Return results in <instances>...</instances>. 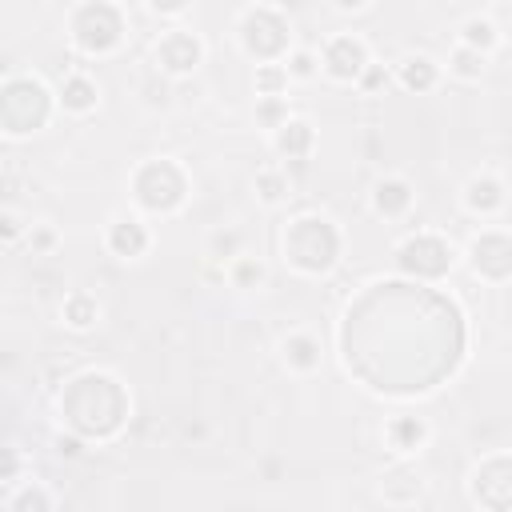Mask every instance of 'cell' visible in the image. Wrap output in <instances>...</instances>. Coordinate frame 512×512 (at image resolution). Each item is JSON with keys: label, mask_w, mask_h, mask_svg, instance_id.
<instances>
[{"label": "cell", "mask_w": 512, "mask_h": 512, "mask_svg": "<svg viewBox=\"0 0 512 512\" xmlns=\"http://www.w3.org/2000/svg\"><path fill=\"white\" fill-rule=\"evenodd\" d=\"M56 96H60V108L72 112V116H88L100 104V88H96V80L88 72H68L60 80V92Z\"/></svg>", "instance_id": "2e32d148"}, {"label": "cell", "mask_w": 512, "mask_h": 512, "mask_svg": "<svg viewBox=\"0 0 512 512\" xmlns=\"http://www.w3.org/2000/svg\"><path fill=\"white\" fill-rule=\"evenodd\" d=\"M504 204H508V192H504L500 176L480 172V176H472V180L464 184V208H468L472 216H496Z\"/></svg>", "instance_id": "4fadbf2b"}, {"label": "cell", "mask_w": 512, "mask_h": 512, "mask_svg": "<svg viewBox=\"0 0 512 512\" xmlns=\"http://www.w3.org/2000/svg\"><path fill=\"white\" fill-rule=\"evenodd\" d=\"M16 464H20V456H16V448H8V460H4V480H12V476H16Z\"/></svg>", "instance_id": "e575fe53"}, {"label": "cell", "mask_w": 512, "mask_h": 512, "mask_svg": "<svg viewBox=\"0 0 512 512\" xmlns=\"http://www.w3.org/2000/svg\"><path fill=\"white\" fill-rule=\"evenodd\" d=\"M256 120H260V128H268V132H276V128H284L292 116H288V100L284 96H272V100H256Z\"/></svg>", "instance_id": "83f0119b"}, {"label": "cell", "mask_w": 512, "mask_h": 512, "mask_svg": "<svg viewBox=\"0 0 512 512\" xmlns=\"http://www.w3.org/2000/svg\"><path fill=\"white\" fill-rule=\"evenodd\" d=\"M360 8H368V4H360V0H352V4L340 0V4H336V12H360Z\"/></svg>", "instance_id": "d590c367"}, {"label": "cell", "mask_w": 512, "mask_h": 512, "mask_svg": "<svg viewBox=\"0 0 512 512\" xmlns=\"http://www.w3.org/2000/svg\"><path fill=\"white\" fill-rule=\"evenodd\" d=\"M28 244H32V252H52L56 248V232L48 224H32L28 228Z\"/></svg>", "instance_id": "f546056e"}, {"label": "cell", "mask_w": 512, "mask_h": 512, "mask_svg": "<svg viewBox=\"0 0 512 512\" xmlns=\"http://www.w3.org/2000/svg\"><path fill=\"white\" fill-rule=\"evenodd\" d=\"M132 200L152 216H172L188 200V172L168 156L144 160L132 172Z\"/></svg>", "instance_id": "7a4b0ae2"}, {"label": "cell", "mask_w": 512, "mask_h": 512, "mask_svg": "<svg viewBox=\"0 0 512 512\" xmlns=\"http://www.w3.org/2000/svg\"><path fill=\"white\" fill-rule=\"evenodd\" d=\"M288 40H292V28L284 20L280 8L272 4H252L240 12V44L252 60L260 64H284L288 60Z\"/></svg>", "instance_id": "277c9868"}, {"label": "cell", "mask_w": 512, "mask_h": 512, "mask_svg": "<svg viewBox=\"0 0 512 512\" xmlns=\"http://www.w3.org/2000/svg\"><path fill=\"white\" fill-rule=\"evenodd\" d=\"M0 224H4L0 232H4V240H8V244H12V240L24 232V224H20V216H16V212H4V216H0Z\"/></svg>", "instance_id": "d6a6232c"}, {"label": "cell", "mask_w": 512, "mask_h": 512, "mask_svg": "<svg viewBox=\"0 0 512 512\" xmlns=\"http://www.w3.org/2000/svg\"><path fill=\"white\" fill-rule=\"evenodd\" d=\"M380 496H384V504H392V508H408V504H416V500L424 496V480H420L416 472L400 468V472H392V476L380 480Z\"/></svg>", "instance_id": "ffe728a7"}, {"label": "cell", "mask_w": 512, "mask_h": 512, "mask_svg": "<svg viewBox=\"0 0 512 512\" xmlns=\"http://www.w3.org/2000/svg\"><path fill=\"white\" fill-rule=\"evenodd\" d=\"M8 512H52V492H48L40 480H28V484L12 488Z\"/></svg>", "instance_id": "7402d4cb"}, {"label": "cell", "mask_w": 512, "mask_h": 512, "mask_svg": "<svg viewBox=\"0 0 512 512\" xmlns=\"http://www.w3.org/2000/svg\"><path fill=\"white\" fill-rule=\"evenodd\" d=\"M104 244L116 260H140L148 248H152V232L140 216H116L104 232Z\"/></svg>", "instance_id": "8fae6325"}, {"label": "cell", "mask_w": 512, "mask_h": 512, "mask_svg": "<svg viewBox=\"0 0 512 512\" xmlns=\"http://www.w3.org/2000/svg\"><path fill=\"white\" fill-rule=\"evenodd\" d=\"M468 492L488 512H512V456H488L472 468Z\"/></svg>", "instance_id": "52a82bcc"}, {"label": "cell", "mask_w": 512, "mask_h": 512, "mask_svg": "<svg viewBox=\"0 0 512 512\" xmlns=\"http://www.w3.org/2000/svg\"><path fill=\"white\" fill-rule=\"evenodd\" d=\"M288 68L284 64H256V100H272L288 92Z\"/></svg>", "instance_id": "d4e9b609"}, {"label": "cell", "mask_w": 512, "mask_h": 512, "mask_svg": "<svg viewBox=\"0 0 512 512\" xmlns=\"http://www.w3.org/2000/svg\"><path fill=\"white\" fill-rule=\"evenodd\" d=\"M412 200H416V192H412V184H408L404 176H380V180L372 184V208H376V216H384V220L408 216V212H412Z\"/></svg>", "instance_id": "7c38bea8"}, {"label": "cell", "mask_w": 512, "mask_h": 512, "mask_svg": "<svg viewBox=\"0 0 512 512\" xmlns=\"http://www.w3.org/2000/svg\"><path fill=\"white\" fill-rule=\"evenodd\" d=\"M224 276H228V284L232 288H260L264 280H268V268H264V260H256V256H240V260H232L228 268H224Z\"/></svg>", "instance_id": "603a6c76"}, {"label": "cell", "mask_w": 512, "mask_h": 512, "mask_svg": "<svg viewBox=\"0 0 512 512\" xmlns=\"http://www.w3.org/2000/svg\"><path fill=\"white\" fill-rule=\"evenodd\" d=\"M368 44L356 36V32H336L328 44H324V52H320V68L332 76V80H340V84H360V76L368 72Z\"/></svg>", "instance_id": "ba28073f"}, {"label": "cell", "mask_w": 512, "mask_h": 512, "mask_svg": "<svg viewBox=\"0 0 512 512\" xmlns=\"http://www.w3.org/2000/svg\"><path fill=\"white\" fill-rule=\"evenodd\" d=\"M272 148H276V156H284V160H308L312 148H316V128H312L308 120L292 116L284 128L272 132Z\"/></svg>", "instance_id": "e0dca14e"}, {"label": "cell", "mask_w": 512, "mask_h": 512, "mask_svg": "<svg viewBox=\"0 0 512 512\" xmlns=\"http://www.w3.org/2000/svg\"><path fill=\"white\" fill-rule=\"evenodd\" d=\"M284 260L304 276H324L340 260V228L328 216H296L284 228Z\"/></svg>", "instance_id": "6da1fadb"}, {"label": "cell", "mask_w": 512, "mask_h": 512, "mask_svg": "<svg viewBox=\"0 0 512 512\" xmlns=\"http://www.w3.org/2000/svg\"><path fill=\"white\" fill-rule=\"evenodd\" d=\"M240 244H244V236L236 232V228H216L212 236H208V260H220V264H232V260H240L244 252H240Z\"/></svg>", "instance_id": "484cf974"}, {"label": "cell", "mask_w": 512, "mask_h": 512, "mask_svg": "<svg viewBox=\"0 0 512 512\" xmlns=\"http://www.w3.org/2000/svg\"><path fill=\"white\" fill-rule=\"evenodd\" d=\"M396 268L416 280H440L452 268V244L436 232H416L396 248Z\"/></svg>", "instance_id": "8992f818"}, {"label": "cell", "mask_w": 512, "mask_h": 512, "mask_svg": "<svg viewBox=\"0 0 512 512\" xmlns=\"http://www.w3.org/2000/svg\"><path fill=\"white\" fill-rule=\"evenodd\" d=\"M484 68H488V56H480V52H472V48H464V44H456V48L448 52V72H452L456 80H480Z\"/></svg>", "instance_id": "cb8c5ba5"}, {"label": "cell", "mask_w": 512, "mask_h": 512, "mask_svg": "<svg viewBox=\"0 0 512 512\" xmlns=\"http://www.w3.org/2000/svg\"><path fill=\"white\" fill-rule=\"evenodd\" d=\"M428 420L424 416H408V412H400V416H392L388 424H384V444L392 448V452H420L424 444H428Z\"/></svg>", "instance_id": "9a60e30c"}, {"label": "cell", "mask_w": 512, "mask_h": 512, "mask_svg": "<svg viewBox=\"0 0 512 512\" xmlns=\"http://www.w3.org/2000/svg\"><path fill=\"white\" fill-rule=\"evenodd\" d=\"M200 60H204V44H200L196 32L168 28V32L160 36V44H156V64H160L164 72H172V76H188V72H196Z\"/></svg>", "instance_id": "30bf717a"}, {"label": "cell", "mask_w": 512, "mask_h": 512, "mask_svg": "<svg viewBox=\"0 0 512 512\" xmlns=\"http://www.w3.org/2000/svg\"><path fill=\"white\" fill-rule=\"evenodd\" d=\"M148 8H152L156 16H180V12H188V4H184V0H180V4H160V0H152Z\"/></svg>", "instance_id": "836d02e7"}, {"label": "cell", "mask_w": 512, "mask_h": 512, "mask_svg": "<svg viewBox=\"0 0 512 512\" xmlns=\"http://www.w3.org/2000/svg\"><path fill=\"white\" fill-rule=\"evenodd\" d=\"M280 356H284V364L292 368V372H300V376H308V372H316L320 368V336L316 332H308V328H296V332H288L284 340H280Z\"/></svg>", "instance_id": "5bb4252c"}, {"label": "cell", "mask_w": 512, "mask_h": 512, "mask_svg": "<svg viewBox=\"0 0 512 512\" xmlns=\"http://www.w3.org/2000/svg\"><path fill=\"white\" fill-rule=\"evenodd\" d=\"M80 440H84V436H76V432H72V436H56V452H60V456H80V452H84Z\"/></svg>", "instance_id": "1f68e13d"}, {"label": "cell", "mask_w": 512, "mask_h": 512, "mask_svg": "<svg viewBox=\"0 0 512 512\" xmlns=\"http://www.w3.org/2000/svg\"><path fill=\"white\" fill-rule=\"evenodd\" d=\"M384 80H388V72H384V64H368V72L360 76V88H364V92H376V88H380Z\"/></svg>", "instance_id": "4dcf8cb0"}, {"label": "cell", "mask_w": 512, "mask_h": 512, "mask_svg": "<svg viewBox=\"0 0 512 512\" xmlns=\"http://www.w3.org/2000/svg\"><path fill=\"white\" fill-rule=\"evenodd\" d=\"M396 80L408 88V92H432L436 84H440V64L432 60V56H424V52H412V56H404L400 64H396Z\"/></svg>", "instance_id": "ac0fdd59"}, {"label": "cell", "mask_w": 512, "mask_h": 512, "mask_svg": "<svg viewBox=\"0 0 512 512\" xmlns=\"http://www.w3.org/2000/svg\"><path fill=\"white\" fill-rule=\"evenodd\" d=\"M284 68H288V76H292V80H312V76H316V68H320V60H316L312 52L296 48V52H288Z\"/></svg>", "instance_id": "f1b7e54d"}, {"label": "cell", "mask_w": 512, "mask_h": 512, "mask_svg": "<svg viewBox=\"0 0 512 512\" xmlns=\"http://www.w3.org/2000/svg\"><path fill=\"white\" fill-rule=\"evenodd\" d=\"M68 32L84 56H108L124 40V12L116 4H104V0L76 4L68 16Z\"/></svg>", "instance_id": "3957f363"}, {"label": "cell", "mask_w": 512, "mask_h": 512, "mask_svg": "<svg viewBox=\"0 0 512 512\" xmlns=\"http://www.w3.org/2000/svg\"><path fill=\"white\" fill-rule=\"evenodd\" d=\"M60 320H64L72 332H88V328L100 320V300H96L92 292L76 288V292L64 296V304H60Z\"/></svg>", "instance_id": "d6986e66"}, {"label": "cell", "mask_w": 512, "mask_h": 512, "mask_svg": "<svg viewBox=\"0 0 512 512\" xmlns=\"http://www.w3.org/2000/svg\"><path fill=\"white\" fill-rule=\"evenodd\" d=\"M0 108H4V132L8 136H28V132H40L48 124L52 96H48L44 80H36V76H8Z\"/></svg>", "instance_id": "5b68a950"}, {"label": "cell", "mask_w": 512, "mask_h": 512, "mask_svg": "<svg viewBox=\"0 0 512 512\" xmlns=\"http://www.w3.org/2000/svg\"><path fill=\"white\" fill-rule=\"evenodd\" d=\"M460 44L472 48V52H480V56L496 52V48H500V28H496V20H492V16H468V20L460 24Z\"/></svg>", "instance_id": "44dd1931"}, {"label": "cell", "mask_w": 512, "mask_h": 512, "mask_svg": "<svg viewBox=\"0 0 512 512\" xmlns=\"http://www.w3.org/2000/svg\"><path fill=\"white\" fill-rule=\"evenodd\" d=\"M468 264H472V272L484 276V280H496V284L508 280V276H512V236L500 232V228L476 232L472 244H468Z\"/></svg>", "instance_id": "9c48e42d"}, {"label": "cell", "mask_w": 512, "mask_h": 512, "mask_svg": "<svg viewBox=\"0 0 512 512\" xmlns=\"http://www.w3.org/2000/svg\"><path fill=\"white\" fill-rule=\"evenodd\" d=\"M256 196H260V204H284L288 200V176L280 172V168H260L256 172Z\"/></svg>", "instance_id": "4316f807"}]
</instances>
